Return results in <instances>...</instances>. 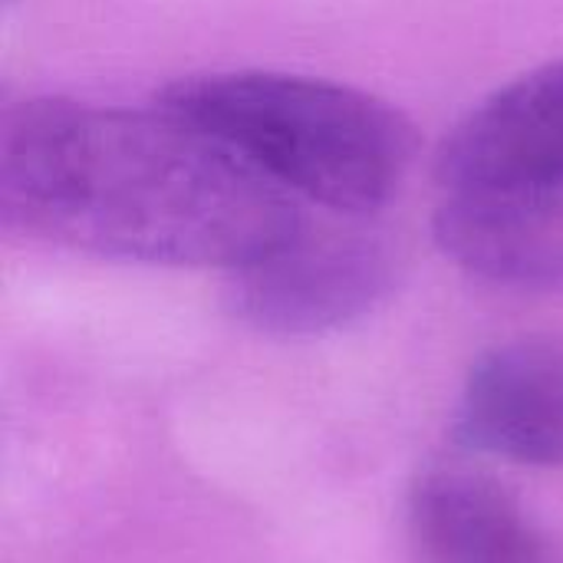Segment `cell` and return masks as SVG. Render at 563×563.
<instances>
[{"instance_id":"1","label":"cell","mask_w":563,"mask_h":563,"mask_svg":"<svg viewBox=\"0 0 563 563\" xmlns=\"http://www.w3.org/2000/svg\"><path fill=\"white\" fill-rule=\"evenodd\" d=\"M0 211L73 251L224 271L300 228L277 181L158 102L106 109L59 96L3 112Z\"/></svg>"},{"instance_id":"2","label":"cell","mask_w":563,"mask_h":563,"mask_svg":"<svg viewBox=\"0 0 563 563\" xmlns=\"http://www.w3.org/2000/svg\"><path fill=\"white\" fill-rule=\"evenodd\" d=\"M158 106L208 132L284 191L340 214L383 208L412 158L409 122L383 99L290 73L185 76Z\"/></svg>"},{"instance_id":"3","label":"cell","mask_w":563,"mask_h":563,"mask_svg":"<svg viewBox=\"0 0 563 563\" xmlns=\"http://www.w3.org/2000/svg\"><path fill=\"white\" fill-rule=\"evenodd\" d=\"M396 280L393 251L366 231L300 224L271 254L231 271L234 313L277 336H317L366 317Z\"/></svg>"},{"instance_id":"4","label":"cell","mask_w":563,"mask_h":563,"mask_svg":"<svg viewBox=\"0 0 563 563\" xmlns=\"http://www.w3.org/2000/svg\"><path fill=\"white\" fill-rule=\"evenodd\" d=\"M445 195H561L563 59L482 99L442 142Z\"/></svg>"},{"instance_id":"5","label":"cell","mask_w":563,"mask_h":563,"mask_svg":"<svg viewBox=\"0 0 563 563\" xmlns=\"http://www.w3.org/2000/svg\"><path fill=\"white\" fill-rule=\"evenodd\" d=\"M459 439L511 465L561 468L563 336H525L488 350L465 379Z\"/></svg>"},{"instance_id":"6","label":"cell","mask_w":563,"mask_h":563,"mask_svg":"<svg viewBox=\"0 0 563 563\" xmlns=\"http://www.w3.org/2000/svg\"><path fill=\"white\" fill-rule=\"evenodd\" d=\"M409 534L426 563H561L525 505L495 475L462 462L419 472Z\"/></svg>"},{"instance_id":"7","label":"cell","mask_w":563,"mask_h":563,"mask_svg":"<svg viewBox=\"0 0 563 563\" xmlns=\"http://www.w3.org/2000/svg\"><path fill=\"white\" fill-rule=\"evenodd\" d=\"M442 251L468 274L505 287H563L561 195H445L435 214Z\"/></svg>"}]
</instances>
